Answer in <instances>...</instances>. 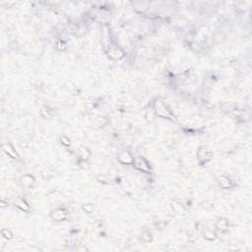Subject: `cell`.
Segmentation results:
<instances>
[{"label": "cell", "mask_w": 252, "mask_h": 252, "mask_svg": "<svg viewBox=\"0 0 252 252\" xmlns=\"http://www.w3.org/2000/svg\"><path fill=\"white\" fill-rule=\"evenodd\" d=\"M154 111L155 114L158 115L160 117H163V118H172V115L171 113V111H168V108L166 106V105L162 103V101L157 100L154 103Z\"/></svg>", "instance_id": "1"}, {"label": "cell", "mask_w": 252, "mask_h": 252, "mask_svg": "<svg viewBox=\"0 0 252 252\" xmlns=\"http://www.w3.org/2000/svg\"><path fill=\"white\" fill-rule=\"evenodd\" d=\"M107 53L108 55H110L112 59H120L124 56V52L121 49H119L118 46H115V45H111L110 49H107Z\"/></svg>", "instance_id": "2"}, {"label": "cell", "mask_w": 252, "mask_h": 252, "mask_svg": "<svg viewBox=\"0 0 252 252\" xmlns=\"http://www.w3.org/2000/svg\"><path fill=\"white\" fill-rule=\"evenodd\" d=\"M133 163L135 167H137L138 169L142 172H150V167L149 163L146 162V160H144L141 157H138V158H135L133 161Z\"/></svg>", "instance_id": "3"}, {"label": "cell", "mask_w": 252, "mask_h": 252, "mask_svg": "<svg viewBox=\"0 0 252 252\" xmlns=\"http://www.w3.org/2000/svg\"><path fill=\"white\" fill-rule=\"evenodd\" d=\"M118 160L120 161V162L124 163V165H129V163H133V161L134 159L132 158L131 154L129 153L128 151H123L121 152L119 157H118Z\"/></svg>", "instance_id": "4"}, {"label": "cell", "mask_w": 252, "mask_h": 252, "mask_svg": "<svg viewBox=\"0 0 252 252\" xmlns=\"http://www.w3.org/2000/svg\"><path fill=\"white\" fill-rule=\"evenodd\" d=\"M51 218L54 221H58V222L63 221V220L66 219V213H65V211L62 210V209H57L51 214Z\"/></svg>", "instance_id": "5"}, {"label": "cell", "mask_w": 252, "mask_h": 252, "mask_svg": "<svg viewBox=\"0 0 252 252\" xmlns=\"http://www.w3.org/2000/svg\"><path fill=\"white\" fill-rule=\"evenodd\" d=\"M3 151L7 154L9 157H11L12 159H16L18 155L16 153V151L14 150V148H13L10 144H4L3 145Z\"/></svg>", "instance_id": "6"}, {"label": "cell", "mask_w": 252, "mask_h": 252, "mask_svg": "<svg viewBox=\"0 0 252 252\" xmlns=\"http://www.w3.org/2000/svg\"><path fill=\"white\" fill-rule=\"evenodd\" d=\"M21 182H22V184L25 186V187H30L33 184V182H35V179H33V177L32 175L30 174H26L24 175L23 177L21 178Z\"/></svg>", "instance_id": "7"}, {"label": "cell", "mask_w": 252, "mask_h": 252, "mask_svg": "<svg viewBox=\"0 0 252 252\" xmlns=\"http://www.w3.org/2000/svg\"><path fill=\"white\" fill-rule=\"evenodd\" d=\"M211 157V153L208 149L206 148H201L198 152V158L201 160V161H207L210 159Z\"/></svg>", "instance_id": "8"}, {"label": "cell", "mask_w": 252, "mask_h": 252, "mask_svg": "<svg viewBox=\"0 0 252 252\" xmlns=\"http://www.w3.org/2000/svg\"><path fill=\"white\" fill-rule=\"evenodd\" d=\"M15 204H16L17 207H19L21 210L25 211V212H29V211H30V206L28 205V203H27L26 201H24L23 199H21V198L16 199Z\"/></svg>", "instance_id": "9"}, {"label": "cell", "mask_w": 252, "mask_h": 252, "mask_svg": "<svg viewBox=\"0 0 252 252\" xmlns=\"http://www.w3.org/2000/svg\"><path fill=\"white\" fill-rule=\"evenodd\" d=\"M172 208L173 210L175 211V213H177L179 215H183V214H185V208L183 207L180 203L178 202H173L172 203Z\"/></svg>", "instance_id": "10"}, {"label": "cell", "mask_w": 252, "mask_h": 252, "mask_svg": "<svg viewBox=\"0 0 252 252\" xmlns=\"http://www.w3.org/2000/svg\"><path fill=\"white\" fill-rule=\"evenodd\" d=\"M103 39H104V44L105 45V49H106L107 44H111V43H110L111 35H110V32H108V28H107V27H105V30L103 32Z\"/></svg>", "instance_id": "11"}, {"label": "cell", "mask_w": 252, "mask_h": 252, "mask_svg": "<svg viewBox=\"0 0 252 252\" xmlns=\"http://www.w3.org/2000/svg\"><path fill=\"white\" fill-rule=\"evenodd\" d=\"M220 184L224 188H229V187H230V181H229V179L228 177L222 175L220 177Z\"/></svg>", "instance_id": "12"}, {"label": "cell", "mask_w": 252, "mask_h": 252, "mask_svg": "<svg viewBox=\"0 0 252 252\" xmlns=\"http://www.w3.org/2000/svg\"><path fill=\"white\" fill-rule=\"evenodd\" d=\"M217 228L219 229H222V230L227 229H228V222L226 220H220L217 223Z\"/></svg>", "instance_id": "13"}, {"label": "cell", "mask_w": 252, "mask_h": 252, "mask_svg": "<svg viewBox=\"0 0 252 252\" xmlns=\"http://www.w3.org/2000/svg\"><path fill=\"white\" fill-rule=\"evenodd\" d=\"M215 236H216L215 234L213 233L212 230H210V229L206 230L205 233H204V237H205L206 239H208V240H212V239H214Z\"/></svg>", "instance_id": "14"}, {"label": "cell", "mask_w": 252, "mask_h": 252, "mask_svg": "<svg viewBox=\"0 0 252 252\" xmlns=\"http://www.w3.org/2000/svg\"><path fill=\"white\" fill-rule=\"evenodd\" d=\"M2 236H4L5 238H7V239H11L12 238V234H11V231L9 229H3L2 230Z\"/></svg>", "instance_id": "15"}, {"label": "cell", "mask_w": 252, "mask_h": 252, "mask_svg": "<svg viewBox=\"0 0 252 252\" xmlns=\"http://www.w3.org/2000/svg\"><path fill=\"white\" fill-rule=\"evenodd\" d=\"M83 210L85 211L86 213L91 214L93 212V210H94V207H93V205H91V204H86V205L83 206Z\"/></svg>", "instance_id": "16"}, {"label": "cell", "mask_w": 252, "mask_h": 252, "mask_svg": "<svg viewBox=\"0 0 252 252\" xmlns=\"http://www.w3.org/2000/svg\"><path fill=\"white\" fill-rule=\"evenodd\" d=\"M81 153H82V158L83 159H88L90 156V152L88 151V149L86 148H82L81 149Z\"/></svg>", "instance_id": "17"}, {"label": "cell", "mask_w": 252, "mask_h": 252, "mask_svg": "<svg viewBox=\"0 0 252 252\" xmlns=\"http://www.w3.org/2000/svg\"><path fill=\"white\" fill-rule=\"evenodd\" d=\"M60 141L65 146H69L71 144V143H70V139L68 138V137H66V136H62V137L60 138Z\"/></svg>", "instance_id": "18"}]
</instances>
